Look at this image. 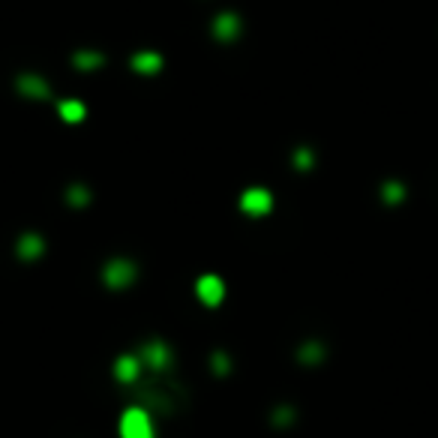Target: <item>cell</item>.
<instances>
[{"label": "cell", "instance_id": "cell-1", "mask_svg": "<svg viewBox=\"0 0 438 438\" xmlns=\"http://www.w3.org/2000/svg\"><path fill=\"white\" fill-rule=\"evenodd\" d=\"M120 435L123 438H154V423H150L147 412L129 408V412L120 417Z\"/></svg>", "mask_w": 438, "mask_h": 438}, {"label": "cell", "instance_id": "cell-2", "mask_svg": "<svg viewBox=\"0 0 438 438\" xmlns=\"http://www.w3.org/2000/svg\"><path fill=\"white\" fill-rule=\"evenodd\" d=\"M240 204H243V210H246V213L262 216V213L270 210V196L265 193V189H250V193H246V196L240 198Z\"/></svg>", "mask_w": 438, "mask_h": 438}, {"label": "cell", "instance_id": "cell-3", "mask_svg": "<svg viewBox=\"0 0 438 438\" xmlns=\"http://www.w3.org/2000/svg\"><path fill=\"white\" fill-rule=\"evenodd\" d=\"M196 289H198V297L204 300V304H210V306L223 300V279L219 277H201Z\"/></svg>", "mask_w": 438, "mask_h": 438}, {"label": "cell", "instance_id": "cell-4", "mask_svg": "<svg viewBox=\"0 0 438 438\" xmlns=\"http://www.w3.org/2000/svg\"><path fill=\"white\" fill-rule=\"evenodd\" d=\"M105 279L114 285V289H120V285H127L129 279H132V267L127 265V262H114L112 267L105 270Z\"/></svg>", "mask_w": 438, "mask_h": 438}, {"label": "cell", "instance_id": "cell-5", "mask_svg": "<svg viewBox=\"0 0 438 438\" xmlns=\"http://www.w3.org/2000/svg\"><path fill=\"white\" fill-rule=\"evenodd\" d=\"M135 375H139V363H135V358H123V360H117V378L132 381Z\"/></svg>", "mask_w": 438, "mask_h": 438}, {"label": "cell", "instance_id": "cell-6", "mask_svg": "<svg viewBox=\"0 0 438 438\" xmlns=\"http://www.w3.org/2000/svg\"><path fill=\"white\" fill-rule=\"evenodd\" d=\"M135 70L139 73H156L159 70V58L156 54H139V58H135Z\"/></svg>", "mask_w": 438, "mask_h": 438}, {"label": "cell", "instance_id": "cell-7", "mask_svg": "<svg viewBox=\"0 0 438 438\" xmlns=\"http://www.w3.org/2000/svg\"><path fill=\"white\" fill-rule=\"evenodd\" d=\"M60 114L66 120H81V117H85V105H81V102H63L60 105Z\"/></svg>", "mask_w": 438, "mask_h": 438}]
</instances>
